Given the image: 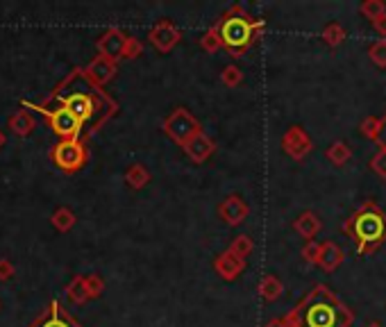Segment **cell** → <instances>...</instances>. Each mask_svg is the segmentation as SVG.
Returning a JSON list of instances; mask_svg holds the SVG:
<instances>
[{
    "label": "cell",
    "instance_id": "1",
    "mask_svg": "<svg viewBox=\"0 0 386 327\" xmlns=\"http://www.w3.org/2000/svg\"><path fill=\"white\" fill-rule=\"evenodd\" d=\"M288 323L291 327H352L355 314L325 285H318L293 309V314L288 316Z\"/></svg>",
    "mask_w": 386,
    "mask_h": 327
},
{
    "label": "cell",
    "instance_id": "2",
    "mask_svg": "<svg viewBox=\"0 0 386 327\" xmlns=\"http://www.w3.org/2000/svg\"><path fill=\"white\" fill-rule=\"evenodd\" d=\"M343 232L355 243L357 255H373L375 250H380L386 243V212L373 200L363 202L346 221Z\"/></svg>",
    "mask_w": 386,
    "mask_h": 327
},
{
    "label": "cell",
    "instance_id": "3",
    "mask_svg": "<svg viewBox=\"0 0 386 327\" xmlns=\"http://www.w3.org/2000/svg\"><path fill=\"white\" fill-rule=\"evenodd\" d=\"M259 30H262L259 21H252L245 14H232L221 23V41L228 50L239 54L252 46Z\"/></svg>",
    "mask_w": 386,
    "mask_h": 327
},
{
    "label": "cell",
    "instance_id": "4",
    "mask_svg": "<svg viewBox=\"0 0 386 327\" xmlns=\"http://www.w3.org/2000/svg\"><path fill=\"white\" fill-rule=\"evenodd\" d=\"M59 103L80 125H84L89 118H93L95 112H98V101H95V93H91V91L75 89L66 96H62Z\"/></svg>",
    "mask_w": 386,
    "mask_h": 327
},
{
    "label": "cell",
    "instance_id": "5",
    "mask_svg": "<svg viewBox=\"0 0 386 327\" xmlns=\"http://www.w3.org/2000/svg\"><path fill=\"white\" fill-rule=\"evenodd\" d=\"M46 114L50 116V127H52V132H55V134L69 139V141L80 134L82 125L75 121V118L64 107L57 109V112H52V109H46Z\"/></svg>",
    "mask_w": 386,
    "mask_h": 327
},
{
    "label": "cell",
    "instance_id": "6",
    "mask_svg": "<svg viewBox=\"0 0 386 327\" xmlns=\"http://www.w3.org/2000/svg\"><path fill=\"white\" fill-rule=\"evenodd\" d=\"M55 161L59 164L62 168L73 171V168H78L80 164L84 161V150H82V146L75 139L62 141V144L55 148Z\"/></svg>",
    "mask_w": 386,
    "mask_h": 327
},
{
    "label": "cell",
    "instance_id": "7",
    "mask_svg": "<svg viewBox=\"0 0 386 327\" xmlns=\"http://www.w3.org/2000/svg\"><path fill=\"white\" fill-rule=\"evenodd\" d=\"M343 259H346V255H343V250H341L334 241H327V243L320 246V259H318V266L323 268L325 272L337 270V268L343 264Z\"/></svg>",
    "mask_w": 386,
    "mask_h": 327
},
{
    "label": "cell",
    "instance_id": "8",
    "mask_svg": "<svg viewBox=\"0 0 386 327\" xmlns=\"http://www.w3.org/2000/svg\"><path fill=\"white\" fill-rule=\"evenodd\" d=\"M286 148L288 152H291L293 157H305L309 150H312V141H309V137L303 132V130H291V134L286 137Z\"/></svg>",
    "mask_w": 386,
    "mask_h": 327
},
{
    "label": "cell",
    "instance_id": "9",
    "mask_svg": "<svg viewBox=\"0 0 386 327\" xmlns=\"http://www.w3.org/2000/svg\"><path fill=\"white\" fill-rule=\"evenodd\" d=\"M296 230L303 234V236H307V239H312V236H316L318 234V230H320V221L316 218V214H312V212H307V214H303L296 221Z\"/></svg>",
    "mask_w": 386,
    "mask_h": 327
},
{
    "label": "cell",
    "instance_id": "10",
    "mask_svg": "<svg viewBox=\"0 0 386 327\" xmlns=\"http://www.w3.org/2000/svg\"><path fill=\"white\" fill-rule=\"evenodd\" d=\"M352 157V150L348 148V144H343V141H337V144H332L329 150H327V159L332 164H337V166H343V164H348Z\"/></svg>",
    "mask_w": 386,
    "mask_h": 327
},
{
    "label": "cell",
    "instance_id": "11",
    "mask_svg": "<svg viewBox=\"0 0 386 327\" xmlns=\"http://www.w3.org/2000/svg\"><path fill=\"white\" fill-rule=\"evenodd\" d=\"M346 37H348L346 28L339 25V23H329V25L323 30V41L327 43V46H332V48L341 46V43L346 41Z\"/></svg>",
    "mask_w": 386,
    "mask_h": 327
},
{
    "label": "cell",
    "instance_id": "12",
    "mask_svg": "<svg viewBox=\"0 0 386 327\" xmlns=\"http://www.w3.org/2000/svg\"><path fill=\"white\" fill-rule=\"evenodd\" d=\"M368 57L375 67L386 69V39H380V41L373 43V46L368 48Z\"/></svg>",
    "mask_w": 386,
    "mask_h": 327
},
{
    "label": "cell",
    "instance_id": "13",
    "mask_svg": "<svg viewBox=\"0 0 386 327\" xmlns=\"http://www.w3.org/2000/svg\"><path fill=\"white\" fill-rule=\"evenodd\" d=\"M380 127H382V121L380 118H375V116H366L361 121V134L370 139V141H378L380 137Z\"/></svg>",
    "mask_w": 386,
    "mask_h": 327
},
{
    "label": "cell",
    "instance_id": "14",
    "mask_svg": "<svg viewBox=\"0 0 386 327\" xmlns=\"http://www.w3.org/2000/svg\"><path fill=\"white\" fill-rule=\"evenodd\" d=\"M361 14L370 21H375L378 16L386 14V3L384 0H366V3L361 5Z\"/></svg>",
    "mask_w": 386,
    "mask_h": 327
},
{
    "label": "cell",
    "instance_id": "15",
    "mask_svg": "<svg viewBox=\"0 0 386 327\" xmlns=\"http://www.w3.org/2000/svg\"><path fill=\"white\" fill-rule=\"evenodd\" d=\"M370 171L373 173H378L380 178H384L386 180V150H378L373 155V159H370Z\"/></svg>",
    "mask_w": 386,
    "mask_h": 327
},
{
    "label": "cell",
    "instance_id": "16",
    "mask_svg": "<svg viewBox=\"0 0 386 327\" xmlns=\"http://www.w3.org/2000/svg\"><path fill=\"white\" fill-rule=\"evenodd\" d=\"M305 259L309 261V264H318V259H320V246L318 243H309L305 248Z\"/></svg>",
    "mask_w": 386,
    "mask_h": 327
},
{
    "label": "cell",
    "instance_id": "17",
    "mask_svg": "<svg viewBox=\"0 0 386 327\" xmlns=\"http://www.w3.org/2000/svg\"><path fill=\"white\" fill-rule=\"evenodd\" d=\"M39 327H73V325H71V323H69L66 319H62V316H59V314L55 311V314L50 316L48 321H44V323H41Z\"/></svg>",
    "mask_w": 386,
    "mask_h": 327
},
{
    "label": "cell",
    "instance_id": "18",
    "mask_svg": "<svg viewBox=\"0 0 386 327\" xmlns=\"http://www.w3.org/2000/svg\"><path fill=\"white\" fill-rule=\"evenodd\" d=\"M373 23V28L380 32V37H384L386 39V14H382V16H378L375 21H370Z\"/></svg>",
    "mask_w": 386,
    "mask_h": 327
},
{
    "label": "cell",
    "instance_id": "19",
    "mask_svg": "<svg viewBox=\"0 0 386 327\" xmlns=\"http://www.w3.org/2000/svg\"><path fill=\"white\" fill-rule=\"evenodd\" d=\"M382 121V127H380V137H378V146L382 148V150H386V114L380 118Z\"/></svg>",
    "mask_w": 386,
    "mask_h": 327
},
{
    "label": "cell",
    "instance_id": "20",
    "mask_svg": "<svg viewBox=\"0 0 386 327\" xmlns=\"http://www.w3.org/2000/svg\"><path fill=\"white\" fill-rule=\"evenodd\" d=\"M271 327H291V323H284V321H275V323H271Z\"/></svg>",
    "mask_w": 386,
    "mask_h": 327
},
{
    "label": "cell",
    "instance_id": "21",
    "mask_svg": "<svg viewBox=\"0 0 386 327\" xmlns=\"http://www.w3.org/2000/svg\"><path fill=\"white\" fill-rule=\"evenodd\" d=\"M368 327H382V325H378V323H373V325H368Z\"/></svg>",
    "mask_w": 386,
    "mask_h": 327
}]
</instances>
